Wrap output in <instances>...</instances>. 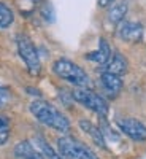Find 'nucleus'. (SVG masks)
Listing matches in <instances>:
<instances>
[{
    "label": "nucleus",
    "mask_w": 146,
    "mask_h": 159,
    "mask_svg": "<svg viewBox=\"0 0 146 159\" xmlns=\"http://www.w3.org/2000/svg\"><path fill=\"white\" fill-rule=\"evenodd\" d=\"M30 113L38 119L42 124L54 129L57 132H62V134H67L70 130V121L69 118L65 116L62 111H59L54 105H51L46 100H33L29 107Z\"/></svg>",
    "instance_id": "1"
},
{
    "label": "nucleus",
    "mask_w": 146,
    "mask_h": 159,
    "mask_svg": "<svg viewBox=\"0 0 146 159\" xmlns=\"http://www.w3.org/2000/svg\"><path fill=\"white\" fill-rule=\"evenodd\" d=\"M52 72L60 80L73 84L75 88H87L91 84L89 75L78 64H75L70 59L60 57V59L54 61V64H52Z\"/></svg>",
    "instance_id": "2"
},
{
    "label": "nucleus",
    "mask_w": 146,
    "mask_h": 159,
    "mask_svg": "<svg viewBox=\"0 0 146 159\" xmlns=\"http://www.w3.org/2000/svg\"><path fill=\"white\" fill-rule=\"evenodd\" d=\"M16 46H18L19 57L25 64L27 72L33 76L40 75V72H42V62H40V56H38V51H37L33 42L27 35L19 34L16 37Z\"/></svg>",
    "instance_id": "3"
},
{
    "label": "nucleus",
    "mask_w": 146,
    "mask_h": 159,
    "mask_svg": "<svg viewBox=\"0 0 146 159\" xmlns=\"http://www.w3.org/2000/svg\"><path fill=\"white\" fill-rule=\"evenodd\" d=\"M57 148L64 159H99V156L84 143L72 135H64L57 140Z\"/></svg>",
    "instance_id": "4"
},
{
    "label": "nucleus",
    "mask_w": 146,
    "mask_h": 159,
    "mask_svg": "<svg viewBox=\"0 0 146 159\" xmlns=\"http://www.w3.org/2000/svg\"><path fill=\"white\" fill-rule=\"evenodd\" d=\"M72 99L83 107L89 108L91 111L97 113L99 116H107L108 115V103L100 94L91 91L89 88H75L72 92Z\"/></svg>",
    "instance_id": "5"
},
{
    "label": "nucleus",
    "mask_w": 146,
    "mask_h": 159,
    "mask_svg": "<svg viewBox=\"0 0 146 159\" xmlns=\"http://www.w3.org/2000/svg\"><path fill=\"white\" fill-rule=\"evenodd\" d=\"M116 126L124 135H127L132 140H135V142L146 140V126L135 118H129V116L119 118L116 121Z\"/></svg>",
    "instance_id": "6"
},
{
    "label": "nucleus",
    "mask_w": 146,
    "mask_h": 159,
    "mask_svg": "<svg viewBox=\"0 0 146 159\" xmlns=\"http://www.w3.org/2000/svg\"><path fill=\"white\" fill-rule=\"evenodd\" d=\"M144 29L137 21H122L117 24V37L129 43H138L143 40Z\"/></svg>",
    "instance_id": "7"
},
{
    "label": "nucleus",
    "mask_w": 146,
    "mask_h": 159,
    "mask_svg": "<svg viewBox=\"0 0 146 159\" xmlns=\"http://www.w3.org/2000/svg\"><path fill=\"white\" fill-rule=\"evenodd\" d=\"M100 86L110 99H114V97L119 96V92L122 91V78L117 76V75H113V73H108V72H102Z\"/></svg>",
    "instance_id": "8"
},
{
    "label": "nucleus",
    "mask_w": 146,
    "mask_h": 159,
    "mask_svg": "<svg viewBox=\"0 0 146 159\" xmlns=\"http://www.w3.org/2000/svg\"><path fill=\"white\" fill-rule=\"evenodd\" d=\"M102 67H103V72H108V73H113V75H117V76H122L129 70V62L124 57L122 52L114 51L111 54V57H110V61L105 65H102Z\"/></svg>",
    "instance_id": "9"
},
{
    "label": "nucleus",
    "mask_w": 146,
    "mask_h": 159,
    "mask_svg": "<svg viewBox=\"0 0 146 159\" xmlns=\"http://www.w3.org/2000/svg\"><path fill=\"white\" fill-rule=\"evenodd\" d=\"M111 54H113V51H111L108 42H107L105 38H100V40H99V48H97L95 51L87 52V54H86V59L91 61V62H95V64L105 65V64L110 61Z\"/></svg>",
    "instance_id": "10"
},
{
    "label": "nucleus",
    "mask_w": 146,
    "mask_h": 159,
    "mask_svg": "<svg viewBox=\"0 0 146 159\" xmlns=\"http://www.w3.org/2000/svg\"><path fill=\"white\" fill-rule=\"evenodd\" d=\"M79 127H81V130L84 132L86 135L91 137V140L94 142L97 147L107 148V145H105V137H103V134H102L100 127L94 126V124L89 121V119H81V121H79Z\"/></svg>",
    "instance_id": "11"
},
{
    "label": "nucleus",
    "mask_w": 146,
    "mask_h": 159,
    "mask_svg": "<svg viewBox=\"0 0 146 159\" xmlns=\"http://www.w3.org/2000/svg\"><path fill=\"white\" fill-rule=\"evenodd\" d=\"M127 10H129V3L127 0H119V2H113L110 5L108 10V19L113 24H119L122 22L126 15H127Z\"/></svg>",
    "instance_id": "12"
},
{
    "label": "nucleus",
    "mask_w": 146,
    "mask_h": 159,
    "mask_svg": "<svg viewBox=\"0 0 146 159\" xmlns=\"http://www.w3.org/2000/svg\"><path fill=\"white\" fill-rule=\"evenodd\" d=\"M35 142H37V147H38V151L42 153V156L45 157V159H64L62 156H60V153H57L54 148L51 147V145L46 142V139L43 137V135H37L35 137Z\"/></svg>",
    "instance_id": "13"
},
{
    "label": "nucleus",
    "mask_w": 146,
    "mask_h": 159,
    "mask_svg": "<svg viewBox=\"0 0 146 159\" xmlns=\"http://www.w3.org/2000/svg\"><path fill=\"white\" fill-rule=\"evenodd\" d=\"M13 21H15V13H13V10L5 2H0V30L10 27L13 24Z\"/></svg>",
    "instance_id": "14"
},
{
    "label": "nucleus",
    "mask_w": 146,
    "mask_h": 159,
    "mask_svg": "<svg viewBox=\"0 0 146 159\" xmlns=\"http://www.w3.org/2000/svg\"><path fill=\"white\" fill-rule=\"evenodd\" d=\"M11 134V121L10 118L3 113H0V147L5 145Z\"/></svg>",
    "instance_id": "15"
},
{
    "label": "nucleus",
    "mask_w": 146,
    "mask_h": 159,
    "mask_svg": "<svg viewBox=\"0 0 146 159\" xmlns=\"http://www.w3.org/2000/svg\"><path fill=\"white\" fill-rule=\"evenodd\" d=\"M10 99H11L10 89L0 84V108H5L8 105V102H10Z\"/></svg>",
    "instance_id": "16"
},
{
    "label": "nucleus",
    "mask_w": 146,
    "mask_h": 159,
    "mask_svg": "<svg viewBox=\"0 0 146 159\" xmlns=\"http://www.w3.org/2000/svg\"><path fill=\"white\" fill-rule=\"evenodd\" d=\"M114 0H99V5L100 7H110Z\"/></svg>",
    "instance_id": "17"
},
{
    "label": "nucleus",
    "mask_w": 146,
    "mask_h": 159,
    "mask_svg": "<svg viewBox=\"0 0 146 159\" xmlns=\"http://www.w3.org/2000/svg\"><path fill=\"white\" fill-rule=\"evenodd\" d=\"M33 159H45V157H43V156H42V153H40V154H38V156H35V157H33Z\"/></svg>",
    "instance_id": "18"
}]
</instances>
